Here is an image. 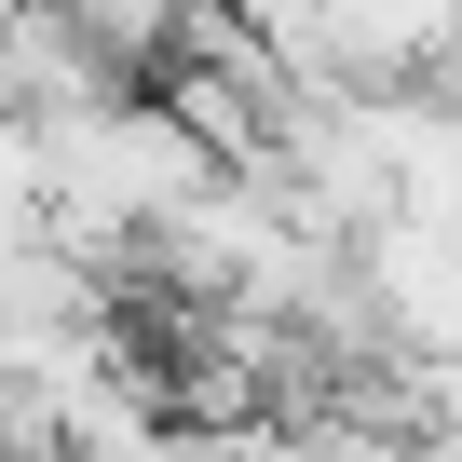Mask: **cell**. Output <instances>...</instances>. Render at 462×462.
<instances>
[{
  "instance_id": "1",
  "label": "cell",
  "mask_w": 462,
  "mask_h": 462,
  "mask_svg": "<svg viewBox=\"0 0 462 462\" xmlns=\"http://www.w3.org/2000/svg\"><path fill=\"white\" fill-rule=\"evenodd\" d=\"M204 177H217V150H204V123H190L163 82H123V96H96V109L55 123V231L96 245L109 273L150 245Z\"/></svg>"
},
{
  "instance_id": "2",
  "label": "cell",
  "mask_w": 462,
  "mask_h": 462,
  "mask_svg": "<svg viewBox=\"0 0 462 462\" xmlns=\"http://www.w3.org/2000/svg\"><path fill=\"white\" fill-rule=\"evenodd\" d=\"M123 82H150V69L123 42H96L69 0H0V109L14 123H69V109H96Z\"/></svg>"
}]
</instances>
